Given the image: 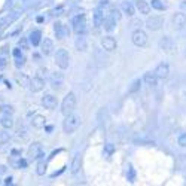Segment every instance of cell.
Wrapping results in <instances>:
<instances>
[{"label":"cell","mask_w":186,"mask_h":186,"mask_svg":"<svg viewBox=\"0 0 186 186\" xmlns=\"http://www.w3.org/2000/svg\"><path fill=\"white\" fill-rule=\"evenodd\" d=\"M76 46L79 48V51H80V49L83 51V49H85V39L82 37V43H80V40H77V42H76Z\"/></svg>","instance_id":"obj_30"},{"label":"cell","mask_w":186,"mask_h":186,"mask_svg":"<svg viewBox=\"0 0 186 186\" xmlns=\"http://www.w3.org/2000/svg\"><path fill=\"white\" fill-rule=\"evenodd\" d=\"M122 8H124V12H125L128 16H133V15L136 14V9H134V6H133V4H130V3H125Z\"/></svg>","instance_id":"obj_21"},{"label":"cell","mask_w":186,"mask_h":186,"mask_svg":"<svg viewBox=\"0 0 186 186\" xmlns=\"http://www.w3.org/2000/svg\"><path fill=\"white\" fill-rule=\"evenodd\" d=\"M155 76L158 77V79H167L168 77V74H170V67H168V64H165V63H161V64H158V67L155 69Z\"/></svg>","instance_id":"obj_9"},{"label":"cell","mask_w":186,"mask_h":186,"mask_svg":"<svg viewBox=\"0 0 186 186\" xmlns=\"http://www.w3.org/2000/svg\"><path fill=\"white\" fill-rule=\"evenodd\" d=\"M180 6H182V9H183V10H186V2H182V3H180Z\"/></svg>","instance_id":"obj_32"},{"label":"cell","mask_w":186,"mask_h":186,"mask_svg":"<svg viewBox=\"0 0 186 186\" xmlns=\"http://www.w3.org/2000/svg\"><path fill=\"white\" fill-rule=\"evenodd\" d=\"M45 170H46L45 162H39V165H37V174H43V173H45Z\"/></svg>","instance_id":"obj_28"},{"label":"cell","mask_w":186,"mask_h":186,"mask_svg":"<svg viewBox=\"0 0 186 186\" xmlns=\"http://www.w3.org/2000/svg\"><path fill=\"white\" fill-rule=\"evenodd\" d=\"M2 125H3L4 128H10V127H12V121L8 119V118H4V119L2 121Z\"/></svg>","instance_id":"obj_29"},{"label":"cell","mask_w":186,"mask_h":186,"mask_svg":"<svg viewBox=\"0 0 186 186\" xmlns=\"http://www.w3.org/2000/svg\"><path fill=\"white\" fill-rule=\"evenodd\" d=\"M40 152H42V148H40V145L39 143H33L30 149H28V156H30V159H36L40 156Z\"/></svg>","instance_id":"obj_17"},{"label":"cell","mask_w":186,"mask_h":186,"mask_svg":"<svg viewBox=\"0 0 186 186\" xmlns=\"http://www.w3.org/2000/svg\"><path fill=\"white\" fill-rule=\"evenodd\" d=\"M143 80H145V83L149 85V86H156L158 85V77L155 76V73H152V72H148V73L143 76Z\"/></svg>","instance_id":"obj_16"},{"label":"cell","mask_w":186,"mask_h":186,"mask_svg":"<svg viewBox=\"0 0 186 186\" xmlns=\"http://www.w3.org/2000/svg\"><path fill=\"white\" fill-rule=\"evenodd\" d=\"M72 22H73V32L76 34H82L86 30V21H85V16L82 14L77 15V16H74Z\"/></svg>","instance_id":"obj_6"},{"label":"cell","mask_w":186,"mask_h":186,"mask_svg":"<svg viewBox=\"0 0 186 186\" xmlns=\"http://www.w3.org/2000/svg\"><path fill=\"white\" fill-rule=\"evenodd\" d=\"M179 145L182 146V148H186V133H183V134H180L179 136Z\"/></svg>","instance_id":"obj_26"},{"label":"cell","mask_w":186,"mask_h":186,"mask_svg":"<svg viewBox=\"0 0 186 186\" xmlns=\"http://www.w3.org/2000/svg\"><path fill=\"white\" fill-rule=\"evenodd\" d=\"M171 24H173V28H174V30H182V28H185L186 15L183 12L174 14V15H173V20H171Z\"/></svg>","instance_id":"obj_8"},{"label":"cell","mask_w":186,"mask_h":186,"mask_svg":"<svg viewBox=\"0 0 186 186\" xmlns=\"http://www.w3.org/2000/svg\"><path fill=\"white\" fill-rule=\"evenodd\" d=\"M185 57H186V51H185Z\"/></svg>","instance_id":"obj_33"},{"label":"cell","mask_w":186,"mask_h":186,"mask_svg":"<svg viewBox=\"0 0 186 186\" xmlns=\"http://www.w3.org/2000/svg\"><path fill=\"white\" fill-rule=\"evenodd\" d=\"M43 86H45V80H43L40 76L33 77V79L30 80V89H32L33 92H39V91H42Z\"/></svg>","instance_id":"obj_12"},{"label":"cell","mask_w":186,"mask_h":186,"mask_svg":"<svg viewBox=\"0 0 186 186\" xmlns=\"http://www.w3.org/2000/svg\"><path fill=\"white\" fill-rule=\"evenodd\" d=\"M54 30H55V34H57L58 39H64V37L67 36V33H69L67 27L63 22H55L54 24Z\"/></svg>","instance_id":"obj_13"},{"label":"cell","mask_w":186,"mask_h":186,"mask_svg":"<svg viewBox=\"0 0 186 186\" xmlns=\"http://www.w3.org/2000/svg\"><path fill=\"white\" fill-rule=\"evenodd\" d=\"M74 107H76V95H74V92H69L61 103V113L64 116H67V115L73 113Z\"/></svg>","instance_id":"obj_3"},{"label":"cell","mask_w":186,"mask_h":186,"mask_svg":"<svg viewBox=\"0 0 186 186\" xmlns=\"http://www.w3.org/2000/svg\"><path fill=\"white\" fill-rule=\"evenodd\" d=\"M52 51H54V42H52L51 39L45 37V39L42 40V52H43L45 55H51Z\"/></svg>","instance_id":"obj_14"},{"label":"cell","mask_w":186,"mask_h":186,"mask_svg":"<svg viewBox=\"0 0 186 186\" xmlns=\"http://www.w3.org/2000/svg\"><path fill=\"white\" fill-rule=\"evenodd\" d=\"M80 168V156H74L73 162H72V173H77Z\"/></svg>","instance_id":"obj_22"},{"label":"cell","mask_w":186,"mask_h":186,"mask_svg":"<svg viewBox=\"0 0 186 186\" xmlns=\"http://www.w3.org/2000/svg\"><path fill=\"white\" fill-rule=\"evenodd\" d=\"M103 20H104V14L101 12V9H97L94 12V27H100L103 24Z\"/></svg>","instance_id":"obj_18"},{"label":"cell","mask_w":186,"mask_h":186,"mask_svg":"<svg viewBox=\"0 0 186 186\" xmlns=\"http://www.w3.org/2000/svg\"><path fill=\"white\" fill-rule=\"evenodd\" d=\"M101 26H104V28L107 30V32H112L113 28H115V26H116V21L112 18L110 15H107L104 20H103V24Z\"/></svg>","instance_id":"obj_19"},{"label":"cell","mask_w":186,"mask_h":186,"mask_svg":"<svg viewBox=\"0 0 186 186\" xmlns=\"http://www.w3.org/2000/svg\"><path fill=\"white\" fill-rule=\"evenodd\" d=\"M131 40H133V43L136 45V46H139V48H143V46H146L148 45V34L143 32V30H136L134 33H133V36H131Z\"/></svg>","instance_id":"obj_5"},{"label":"cell","mask_w":186,"mask_h":186,"mask_svg":"<svg viewBox=\"0 0 186 186\" xmlns=\"http://www.w3.org/2000/svg\"><path fill=\"white\" fill-rule=\"evenodd\" d=\"M39 36H40V33H39V32L32 33V42H33V45H37V43H39Z\"/></svg>","instance_id":"obj_27"},{"label":"cell","mask_w":186,"mask_h":186,"mask_svg":"<svg viewBox=\"0 0 186 186\" xmlns=\"http://www.w3.org/2000/svg\"><path fill=\"white\" fill-rule=\"evenodd\" d=\"M140 85H142V80H140V79H137V80H134V82H133V85L130 86V89H128V92H131V94H133V92H137V91L140 89Z\"/></svg>","instance_id":"obj_23"},{"label":"cell","mask_w":186,"mask_h":186,"mask_svg":"<svg viewBox=\"0 0 186 186\" xmlns=\"http://www.w3.org/2000/svg\"><path fill=\"white\" fill-rule=\"evenodd\" d=\"M101 46L104 48V51H107V52H112V51H115L116 49V46H118V43H116V39L112 36H106L101 39Z\"/></svg>","instance_id":"obj_10"},{"label":"cell","mask_w":186,"mask_h":186,"mask_svg":"<svg viewBox=\"0 0 186 186\" xmlns=\"http://www.w3.org/2000/svg\"><path fill=\"white\" fill-rule=\"evenodd\" d=\"M45 124H46V119L43 116H40V115H37L36 118L33 119V127H36V128H43Z\"/></svg>","instance_id":"obj_20"},{"label":"cell","mask_w":186,"mask_h":186,"mask_svg":"<svg viewBox=\"0 0 186 186\" xmlns=\"http://www.w3.org/2000/svg\"><path fill=\"white\" fill-rule=\"evenodd\" d=\"M159 48H161V51H162L164 54H167V55H174V54H177V45H176V42L168 36H164L159 40Z\"/></svg>","instance_id":"obj_2"},{"label":"cell","mask_w":186,"mask_h":186,"mask_svg":"<svg viewBox=\"0 0 186 186\" xmlns=\"http://www.w3.org/2000/svg\"><path fill=\"white\" fill-rule=\"evenodd\" d=\"M80 122H82V119H80L79 115H74V113L67 115L66 119H64V122H63V130H64V133H67V134L74 133V131L79 128Z\"/></svg>","instance_id":"obj_1"},{"label":"cell","mask_w":186,"mask_h":186,"mask_svg":"<svg viewBox=\"0 0 186 186\" xmlns=\"http://www.w3.org/2000/svg\"><path fill=\"white\" fill-rule=\"evenodd\" d=\"M42 104L45 106V109H49V110H54V109L57 107V98H55L54 95H51V94H48V95H45V97L42 98Z\"/></svg>","instance_id":"obj_11"},{"label":"cell","mask_w":186,"mask_h":186,"mask_svg":"<svg viewBox=\"0 0 186 186\" xmlns=\"http://www.w3.org/2000/svg\"><path fill=\"white\" fill-rule=\"evenodd\" d=\"M20 46H22V49H27V42L22 39V40H20Z\"/></svg>","instance_id":"obj_31"},{"label":"cell","mask_w":186,"mask_h":186,"mask_svg":"<svg viewBox=\"0 0 186 186\" xmlns=\"http://www.w3.org/2000/svg\"><path fill=\"white\" fill-rule=\"evenodd\" d=\"M152 8L156 9V10H164L165 9V6L161 0H152Z\"/></svg>","instance_id":"obj_24"},{"label":"cell","mask_w":186,"mask_h":186,"mask_svg":"<svg viewBox=\"0 0 186 186\" xmlns=\"http://www.w3.org/2000/svg\"><path fill=\"white\" fill-rule=\"evenodd\" d=\"M69 63H70V55L66 49H58L57 54H55V64L60 67V69H67L69 67Z\"/></svg>","instance_id":"obj_4"},{"label":"cell","mask_w":186,"mask_h":186,"mask_svg":"<svg viewBox=\"0 0 186 186\" xmlns=\"http://www.w3.org/2000/svg\"><path fill=\"white\" fill-rule=\"evenodd\" d=\"M136 8L143 15H149V12H150V4H149L146 0H137L136 2Z\"/></svg>","instance_id":"obj_15"},{"label":"cell","mask_w":186,"mask_h":186,"mask_svg":"<svg viewBox=\"0 0 186 186\" xmlns=\"http://www.w3.org/2000/svg\"><path fill=\"white\" fill-rule=\"evenodd\" d=\"M109 15H110V16L113 18V20H115V21H116V22H118V21L121 20V12H119L118 9H113V10H112Z\"/></svg>","instance_id":"obj_25"},{"label":"cell","mask_w":186,"mask_h":186,"mask_svg":"<svg viewBox=\"0 0 186 186\" xmlns=\"http://www.w3.org/2000/svg\"><path fill=\"white\" fill-rule=\"evenodd\" d=\"M146 26H148L149 30L158 32L164 27V18L162 16H149L148 21H146Z\"/></svg>","instance_id":"obj_7"}]
</instances>
